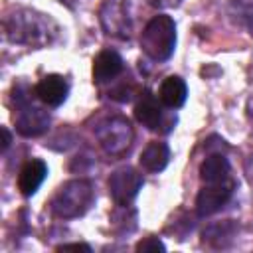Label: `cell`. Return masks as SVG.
Wrapping results in <instances>:
<instances>
[{
  "mask_svg": "<svg viewBox=\"0 0 253 253\" xmlns=\"http://www.w3.org/2000/svg\"><path fill=\"white\" fill-rule=\"evenodd\" d=\"M121 71H123V59L113 49H103L93 59V79L97 83H107L115 79Z\"/></svg>",
  "mask_w": 253,
  "mask_h": 253,
  "instance_id": "12",
  "label": "cell"
},
{
  "mask_svg": "<svg viewBox=\"0 0 253 253\" xmlns=\"http://www.w3.org/2000/svg\"><path fill=\"white\" fill-rule=\"evenodd\" d=\"M134 117L148 130H158L160 128V125H162V107L158 105V101L152 93L144 91L140 95V99L134 105Z\"/></svg>",
  "mask_w": 253,
  "mask_h": 253,
  "instance_id": "11",
  "label": "cell"
},
{
  "mask_svg": "<svg viewBox=\"0 0 253 253\" xmlns=\"http://www.w3.org/2000/svg\"><path fill=\"white\" fill-rule=\"evenodd\" d=\"M45 176H47V166L43 160L40 158L28 160L18 174V190L22 192V196H34L42 186V182L45 180Z\"/></svg>",
  "mask_w": 253,
  "mask_h": 253,
  "instance_id": "10",
  "label": "cell"
},
{
  "mask_svg": "<svg viewBox=\"0 0 253 253\" xmlns=\"http://www.w3.org/2000/svg\"><path fill=\"white\" fill-rule=\"evenodd\" d=\"M67 91H69L67 81L61 75H55V73L42 77L38 81V85L34 87L36 97L47 107H59L67 99Z\"/></svg>",
  "mask_w": 253,
  "mask_h": 253,
  "instance_id": "9",
  "label": "cell"
},
{
  "mask_svg": "<svg viewBox=\"0 0 253 253\" xmlns=\"http://www.w3.org/2000/svg\"><path fill=\"white\" fill-rule=\"evenodd\" d=\"M95 136L101 148L109 154H123L128 150L132 142V126L125 117H107L95 128Z\"/></svg>",
  "mask_w": 253,
  "mask_h": 253,
  "instance_id": "5",
  "label": "cell"
},
{
  "mask_svg": "<svg viewBox=\"0 0 253 253\" xmlns=\"http://www.w3.org/2000/svg\"><path fill=\"white\" fill-rule=\"evenodd\" d=\"M142 51L154 61H166L176 47V24L170 16L158 14L148 20L140 34Z\"/></svg>",
  "mask_w": 253,
  "mask_h": 253,
  "instance_id": "2",
  "label": "cell"
},
{
  "mask_svg": "<svg viewBox=\"0 0 253 253\" xmlns=\"http://www.w3.org/2000/svg\"><path fill=\"white\" fill-rule=\"evenodd\" d=\"M164 243L158 239V237H146L142 241L136 243V251L142 253V251H164Z\"/></svg>",
  "mask_w": 253,
  "mask_h": 253,
  "instance_id": "17",
  "label": "cell"
},
{
  "mask_svg": "<svg viewBox=\"0 0 253 253\" xmlns=\"http://www.w3.org/2000/svg\"><path fill=\"white\" fill-rule=\"evenodd\" d=\"M4 34L14 43L42 47V45H47L55 40L57 26L45 14L22 8V10H16V12L6 16Z\"/></svg>",
  "mask_w": 253,
  "mask_h": 253,
  "instance_id": "1",
  "label": "cell"
},
{
  "mask_svg": "<svg viewBox=\"0 0 253 253\" xmlns=\"http://www.w3.org/2000/svg\"><path fill=\"white\" fill-rule=\"evenodd\" d=\"M142 188V174L130 166H123L115 170L109 178V192L117 206H130Z\"/></svg>",
  "mask_w": 253,
  "mask_h": 253,
  "instance_id": "6",
  "label": "cell"
},
{
  "mask_svg": "<svg viewBox=\"0 0 253 253\" xmlns=\"http://www.w3.org/2000/svg\"><path fill=\"white\" fill-rule=\"evenodd\" d=\"M49 126V115L42 107L32 105L30 101L18 105V117H16V130L22 136H38Z\"/></svg>",
  "mask_w": 253,
  "mask_h": 253,
  "instance_id": "8",
  "label": "cell"
},
{
  "mask_svg": "<svg viewBox=\"0 0 253 253\" xmlns=\"http://www.w3.org/2000/svg\"><path fill=\"white\" fill-rule=\"evenodd\" d=\"M99 20L109 36L130 40L138 22V0H105Z\"/></svg>",
  "mask_w": 253,
  "mask_h": 253,
  "instance_id": "3",
  "label": "cell"
},
{
  "mask_svg": "<svg viewBox=\"0 0 253 253\" xmlns=\"http://www.w3.org/2000/svg\"><path fill=\"white\" fill-rule=\"evenodd\" d=\"M237 231V225L233 221H219V223H213L210 225L208 229H204V241L215 245V247H225L227 241L235 235Z\"/></svg>",
  "mask_w": 253,
  "mask_h": 253,
  "instance_id": "16",
  "label": "cell"
},
{
  "mask_svg": "<svg viewBox=\"0 0 253 253\" xmlns=\"http://www.w3.org/2000/svg\"><path fill=\"white\" fill-rule=\"evenodd\" d=\"M0 132H2V150H6V148L10 146V142H12V136H10V132H8L6 126H2Z\"/></svg>",
  "mask_w": 253,
  "mask_h": 253,
  "instance_id": "20",
  "label": "cell"
},
{
  "mask_svg": "<svg viewBox=\"0 0 253 253\" xmlns=\"http://www.w3.org/2000/svg\"><path fill=\"white\" fill-rule=\"evenodd\" d=\"M152 8H160V10H168V8H176L180 6L182 0H146Z\"/></svg>",
  "mask_w": 253,
  "mask_h": 253,
  "instance_id": "18",
  "label": "cell"
},
{
  "mask_svg": "<svg viewBox=\"0 0 253 253\" xmlns=\"http://www.w3.org/2000/svg\"><path fill=\"white\" fill-rule=\"evenodd\" d=\"M93 202V186L87 180L65 182L51 198V211L61 219L83 215Z\"/></svg>",
  "mask_w": 253,
  "mask_h": 253,
  "instance_id": "4",
  "label": "cell"
},
{
  "mask_svg": "<svg viewBox=\"0 0 253 253\" xmlns=\"http://www.w3.org/2000/svg\"><path fill=\"white\" fill-rule=\"evenodd\" d=\"M168 160H170V148H168L166 142H160V140L150 142L140 152V166L146 172H160V170H164Z\"/></svg>",
  "mask_w": 253,
  "mask_h": 253,
  "instance_id": "14",
  "label": "cell"
},
{
  "mask_svg": "<svg viewBox=\"0 0 253 253\" xmlns=\"http://www.w3.org/2000/svg\"><path fill=\"white\" fill-rule=\"evenodd\" d=\"M186 97H188V87L184 83L182 77H176V75H170L162 81L160 85V91H158V99L164 107H170V109H178L186 103Z\"/></svg>",
  "mask_w": 253,
  "mask_h": 253,
  "instance_id": "13",
  "label": "cell"
},
{
  "mask_svg": "<svg viewBox=\"0 0 253 253\" xmlns=\"http://www.w3.org/2000/svg\"><path fill=\"white\" fill-rule=\"evenodd\" d=\"M200 178L206 184H217L229 178V162L223 154H211L200 164Z\"/></svg>",
  "mask_w": 253,
  "mask_h": 253,
  "instance_id": "15",
  "label": "cell"
},
{
  "mask_svg": "<svg viewBox=\"0 0 253 253\" xmlns=\"http://www.w3.org/2000/svg\"><path fill=\"white\" fill-rule=\"evenodd\" d=\"M57 251H91V247L85 243H63L57 247Z\"/></svg>",
  "mask_w": 253,
  "mask_h": 253,
  "instance_id": "19",
  "label": "cell"
},
{
  "mask_svg": "<svg viewBox=\"0 0 253 253\" xmlns=\"http://www.w3.org/2000/svg\"><path fill=\"white\" fill-rule=\"evenodd\" d=\"M233 188H235V182L227 178V180L217 182V184H208L204 190H200V194L196 198L198 215L206 217V215H211V213L219 211L227 204V200L231 198Z\"/></svg>",
  "mask_w": 253,
  "mask_h": 253,
  "instance_id": "7",
  "label": "cell"
}]
</instances>
